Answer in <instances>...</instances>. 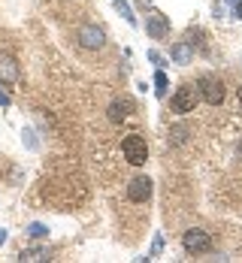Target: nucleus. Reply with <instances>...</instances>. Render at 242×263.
Wrapping results in <instances>:
<instances>
[{"instance_id":"obj_1","label":"nucleus","mask_w":242,"mask_h":263,"mask_svg":"<svg viewBox=\"0 0 242 263\" xmlns=\"http://www.w3.org/2000/svg\"><path fill=\"white\" fill-rule=\"evenodd\" d=\"M200 103V88L197 85H179L176 88V94L170 97V106H173V112H179V115H188L194 112Z\"/></svg>"},{"instance_id":"obj_2","label":"nucleus","mask_w":242,"mask_h":263,"mask_svg":"<svg viewBox=\"0 0 242 263\" xmlns=\"http://www.w3.org/2000/svg\"><path fill=\"white\" fill-rule=\"evenodd\" d=\"M121 152H124V160H127V163H134V166H142V163L148 160V145H145V139H142L139 133L124 136Z\"/></svg>"},{"instance_id":"obj_3","label":"nucleus","mask_w":242,"mask_h":263,"mask_svg":"<svg viewBox=\"0 0 242 263\" xmlns=\"http://www.w3.org/2000/svg\"><path fill=\"white\" fill-rule=\"evenodd\" d=\"M197 88H200V97H203L209 106H221L224 103V82L218 79V76L203 73L200 82H197Z\"/></svg>"},{"instance_id":"obj_4","label":"nucleus","mask_w":242,"mask_h":263,"mask_svg":"<svg viewBox=\"0 0 242 263\" xmlns=\"http://www.w3.org/2000/svg\"><path fill=\"white\" fill-rule=\"evenodd\" d=\"M182 245H185L188 254H206V251H212V236L206 230H200V227H191L182 236Z\"/></svg>"},{"instance_id":"obj_5","label":"nucleus","mask_w":242,"mask_h":263,"mask_svg":"<svg viewBox=\"0 0 242 263\" xmlns=\"http://www.w3.org/2000/svg\"><path fill=\"white\" fill-rule=\"evenodd\" d=\"M76 40H79L82 49H88V52H97V49L106 46V33H103V27H97V25H82Z\"/></svg>"},{"instance_id":"obj_6","label":"nucleus","mask_w":242,"mask_h":263,"mask_svg":"<svg viewBox=\"0 0 242 263\" xmlns=\"http://www.w3.org/2000/svg\"><path fill=\"white\" fill-rule=\"evenodd\" d=\"M152 179L148 176H136V179H131V184H127V197H131V203H148L152 200Z\"/></svg>"},{"instance_id":"obj_7","label":"nucleus","mask_w":242,"mask_h":263,"mask_svg":"<svg viewBox=\"0 0 242 263\" xmlns=\"http://www.w3.org/2000/svg\"><path fill=\"white\" fill-rule=\"evenodd\" d=\"M145 33H148L152 40L170 36V15H163V12H148V15H145Z\"/></svg>"},{"instance_id":"obj_8","label":"nucleus","mask_w":242,"mask_h":263,"mask_svg":"<svg viewBox=\"0 0 242 263\" xmlns=\"http://www.w3.org/2000/svg\"><path fill=\"white\" fill-rule=\"evenodd\" d=\"M18 61L9 52H0V85H15L18 82Z\"/></svg>"},{"instance_id":"obj_9","label":"nucleus","mask_w":242,"mask_h":263,"mask_svg":"<svg viewBox=\"0 0 242 263\" xmlns=\"http://www.w3.org/2000/svg\"><path fill=\"white\" fill-rule=\"evenodd\" d=\"M170 58H173L176 64H191V61H194V46H191V43H173Z\"/></svg>"},{"instance_id":"obj_10","label":"nucleus","mask_w":242,"mask_h":263,"mask_svg":"<svg viewBox=\"0 0 242 263\" xmlns=\"http://www.w3.org/2000/svg\"><path fill=\"white\" fill-rule=\"evenodd\" d=\"M106 112H109V121H115V124H118V121H124V118H127V112H131V100H112Z\"/></svg>"},{"instance_id":"obj_11","label":"nucleus","mask_w":242,"mask_h":263,"mask_svg":"<svg viewBox=\"0 0 242 263\" xmlns=\"http://www.w3.org/2000/svg\"><path fill=\"white\" fill-rule=\"evenodd\" d=\"M18 260L22 263H36V260H49V248H25L22 254H18Z\"/></svg>"},{"instance_id":"obj_12","label":"nucleus","mask_w":242,"mask_h":263,"mask_svg":"<svg viewBox=\"0 0 242 263\" xmlns=\"http://www.w3.org/2000/svg\"><path fill=\"white\" fill-rule=\"evenodd\" d=\"M188 127H185V124H179V127H173V130H170V145H185V142H188Z\"/></svg>"},{"instance_id":"obj_13","label":"nucleus","mask_w":242,"mask_h":263,"mask_svg":"<svg viewBox=\"0 0 242 263\" xmlns=\"http://www.w3.org/2000/svg\"><path fill=\"white\" fill-rule=\"evenodd\" d=\"M112 3H115V9L124 15V22H127L131 27H136V15H134V9L127 6V0H112Z\"/></svg>"},{"instance_id":"obj_14","label":"nucleus","mask_w":242,"mask_h":263,"mask_svg":"<svg viewBox=\"0 0 242 263\" xmlns=\"http://www.w3.org/2000/svg\"><path fill=\"white\" fill-rule=\"evenodd\" d=\"M27 236L40 242V239L49 236V227H46V224H40V221H33V224H27Z\"/></svg>"},{"instance_id":"obj_15","label":"nucleus","mask_w":242,"mask_h":263,"mask_svg":"<svg viewBox=\"0 0 242 263\" xmlns=\"http://www.w3.org/2000/svg\"><path fill=\"white\" fill-rule=\"evenodd\" d=\"M166 88H170V79H166L163 70H158V73H155V94H158V97H166Z\"/></svg>"},{"instance_id":"obj_16","label":"nucleus","mask_w":242,"mask_h":263,"mask_svg":"<svg viewBox=\"0 0 242 263\" xmlns=\"http://www.w3.org/2000/svg\"><path fill=\"white\" fill-rule=\"evenodd\" d=\"M161 251H163V236H155V242H152V251H148V260H152V257H158Z\"/></svg>"},{"instance_id":"obj_17","label":"nucleus","mask_w":242,"mask_h":263,"mask_svg":"<svg viewBox=\"0 0 242 263\" xmlns=\"http://www.w3.org/2000/svg\"><path fill=\"white\" fill-rule=\"evenodd\" d=\"M148 61H152V64H155L158 70H163V64H166V61H163V54H161V52H155V49L148 52Z\"/></svg>"},{"instance_id":"obj_18","label":"nucleus","mask_w":242,"mask_h":263,"mask_svg":"<svg viewBox=\"0 0 242 263\" xmlns=\"http://www.w3.org/2000/svg\"><path fill=\"white\" fill-rule=\"evenodd\" d=\"M9 103H12V97H9V94L0 88V106H9Z\"/></svg>"},{"instance_id":"obj_19","label":"nucleus","mask_w":242,"mask_h":263,"mask_svg":"<svg viewBox=\"0 0 242 263\" xmlns=\"http://www.w3.org/2000/svg\"><path fill=\"white\" fill-rule=\"evenodd\" d=\"M233 15H236V18H242V0H236V3H233Z\"/></svg>"},{"instance_id":"obj_20","label":"nucleus","mask_w":242,"mask_h":263,"mask_svg":"<svg viewBox=\"0 0 242 263\" xmlns=\"http://www.w3.org/2000/svg\"><path fill=\"white\" fill-rule=\"evenodd\" d=\"M3 242H6V230H3V227H0V245H3Z\"/></svg>"},{"instance_id":"obj_21","label":"nucleus","mask_w":242,"mask_h":263,"mask_svg":"<svg viewBox=\"0 0 242 263\" xmlns=\"http://www.w3.org/2000/svg\"><path fill=\"white\" fill-rule=\"evenodd\" d=\"M136 3H139V6H148V3H152V0H136Z\"/></svg>"},{"instance_id":"obj_22","label":"nucleus","mask_w":242,"mask_h":263,"mask_svg":"<svg viewBox=\"0 0 242 263\" xmlns=\"http://www.w3.org/2000/svg\"><path fill=\"white\" fill-rule=\"evenodd\" d=\"M239 103H242V88H239Z\"/></svg>"},{"instance_id":"obj_23","label":"nucleus","mask_w":242,"mask_h":263,"mask_svg":"<svg viewBox=\"0 0 242 263\" xmlns=\"http://www.w3.org/2000/svg\"><path fill=\"white\" fill-rule=\"evenodd\" d=\"M227 3H236V0H227Z\"/></svg>"}]
</instances>
